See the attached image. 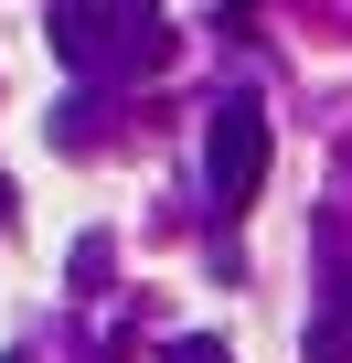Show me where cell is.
<instances>
[{"instance_id": "7", "label": "cell", "mask_w": 352, "mask_h": 363, "mask_svg": "<svg viewBox=\"0 0 352 363\" xmlns=\"http://www.w3.org/2000/svg\"><path fill=\"white\" fill-rule=\"evenodd\" d=\"M0 225H11V171H0Z\"/></svg>"}, {"instance_id": "9", "label": "cell", "mask_w": 352, "mask_h": 363, "mask_svg": "<svg viewBox=\"0 0 352 363\" xmlns=\"http://www.w3.org/2000/svg\"><path fill=\"white\" fill-rule=\"evenodd\" d=\"M341 331H352V289H341Z\"/></svg>"}, {"instance_id": "4", "label": "cell", "mask_w": 352, "mask_h": 363, "mask_svg": "<svg viewBox=\"0 0 352 363\" xmlns=\"http://www.w3.org/2000/svg\"><path fill=\"white\" fill-rule=\"evenodd\" d=\"M64 267H75V289H107V267H118V246H107V235H75V257H64Z\"/></svg>"}, {"instance_id": "1", "label": "cell", "mask_w": 352, "mask_h": 363, "mask_svg": "<svg viewBox=\"0 0 352 363\" xmlns=\"http://www.w3.org/2000/svg\"><path fill=\"white\" fill-rule=\"evenodd\" d=\"M256 182H267V107L256 96H225L203 118V203L214 214H246Z\"/></svg>"}, {"instance_id": "6", "label": "cell", "mask_w": 352, "mask_h": 363, "mask_svg": "<svg viewBox=\"0 0 352 363\" xmlns=\"http://www.w3.org/2000/svg\"><path fill=\"white\" fill-rule=\"evenodd\" d=\"M171 363H235V352H225V342L203 331V342H171Z\"/></svg>"}, {"instance_id": "2", "label": "cell", "mask_w": 352, "mask_h": 363, "mask_svg": "<svg viewBox=\"0 0 352 363\" xmlns=\"http://www.w3.org/2000/svg\"><path fill=\"white\" fill-rule=\"evenodd\" d=\"M107 54H118V75H160V65H171V22L149 11V0H118V33H107Z\"/></svg>"}, {"instance_id": "8", "label": "cell", "mask_w": 352, "mask_h": 363, "mask_svg": "<svg viewBox=\"0 0 352 363\" xmlns=\"http://www.w3.org/2000/svg\"><path fill=\"white\" fill-rule=\"evenodd\" d=\"M246 11H256V0H225V22H246Z\"/></svg>"}, {"instance_id": "3", "label": "cell", "mask_w": 352, "mask_h": 363, "mask_svg": "<svg viewBox=\"0 0 352 363\" xmlns=\"http://www.w3.org/2000/svg\"><path fill=\"white\" fill-rule=\"evenodd\" d=\"M54 54H64L75 75H96V65H107V33H96L86 0H64V11H54Z\"/></svg>"}, {"instance_id": "10", "label": "cell", "mask_w": 352, "mask_h": 363, "mask_svg": "<svg viewBox=\"0 0 352 363\" xmlns=\"http://www.w3.org/2000/svg\"><path fill=\"white\" fill-rule=\"evenodd\" d=\"M0 363H22V352H0Z\"/></svg>"}, {"instance_id": "5", "label": "cell", "mask_w": 352, "mask_h": 363, "mask_svg": "<svg viewBox=\"0 0 352 363\" xmlns=\"http://www.w3.org/2000/svg\"><path fill=\"white\" fill-rule=\"evenodd\" d=\"M310 363H352V331L341 320H310Z\"/></svg>"}]
</instances>
